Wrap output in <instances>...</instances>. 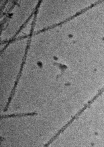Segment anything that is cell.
<instances>
[{
    "label": "cell",
    "instance_id": "cell-1",
    "mask_svg": "<svg viewBox=\"0 0 104 147\" xmlns=\"http://www.w3.org/2000/svg\"><path fill=\"white\" fill-rule=\"evenodd\" d=\"M37 115V113L35 112L13 114L10 115H1L0 117V118L2 119L16 117H21L28 116H34Z\"/></svg>",
    "mask_w": 104,
    "mask_h": 147
}]
</instances>
